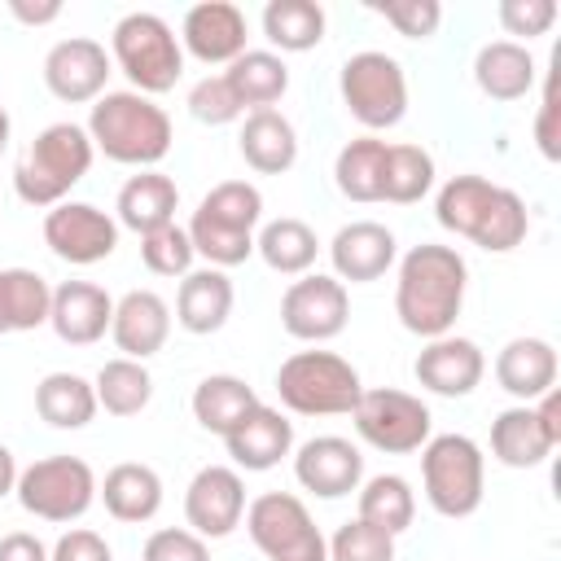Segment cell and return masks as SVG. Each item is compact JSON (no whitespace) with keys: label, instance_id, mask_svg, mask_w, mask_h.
<instances>
[{"label":"cell","instance_id":"obj_51","mask_svg":"<svg viewBox=\"0 0 561 561\" xmlns=\"http://www.w3.org/2000/svg\"><path fill=\"white\" fill-rule=\"evenodd\" d=\"M18 473H22V469H18L13 451L0 443V500H4V495H13V486H18Z\"/></svg>","mask_w":561,"mask_h":561},{"label":"cell","instance_id":"obj_6","mask_svg":"<svg viewBox=\"0 0 561 561\" xmlns=\"http://www.w3.org/2000/svg\"><path fill=\"white\" fill-rule=\"evenodd\" d=\"M110 61L127 75L131 92H140V96H162L184 75L180 35L171 31L167 18H158L149 9L123 13L114 22V31H110Z\"/></svg>","mask_w":561,"mask_h":561},{"label":"cell","instance_id":"obj_22","mask_svg":"<svg viewBox=\"0 0 561 561\" xmlns=\"http://www.w3.org/2000/svg\"><path fill=\"white\" fill-rule=\"evenodd\" d=\"M224 447H228V456H232V469L267 473V469H276V465L294 451V421H289L280 408L254 403V408L224 434Z\"/></svg>","mask_w":561,"mask_h":561},{"label":"cell","instance_id":"obj_3","mask_svg":"<svg viewBox=\"0 0 561 561\" xmlns=\"http://www.w3.org/2000/svg\"><path fill=\"white\" fill-rule=\"evenodd\" d=\"M88 136L96 153H105L118 167H136V171H153L171 153V140H175L167 110L153 96H140L131 88L105 92L92 101Z\"/></svg>","mask_w":561,"mask_h":561},{"label":"cell","instance_id":"obj_5","mask_svg":"<svg viewBox=\"0 0 561 561\" xmlns=\"http://www.w3.org/2000/svg\"><path fill=\"white\" fill-rule=\"evenodd\" d=\"M92 158H96V149H92L88 127H79V123H48L31 140L22 162L13 167V193L26 206L53 210L92 171Z\"/></svg>","mask_w":561,"mask_h":561},{"label":"cell","instance_id":"obj_16","mask_svg":"<svg viewBox=\"0 0 561 561\" xmlns=\"http://www.w3.org/2000/svg\"><path fill=\"white\" fill-rule=\"evenodd\" d=\"M245 517V478L232 465H202L184 486V522L202 539H228Z\"/></svg>","mask_w":561,"mask_h":561},{"label":"cell","instance_id":"obj_34","mask_svg":"<svg viewBox=\"0 0 561 561\" xmlns=\"http://www.w3.org/2000/svg\"><path fill=\"white\" fill-rule=\"evenodd\" d=\"M53 285L35 267H0V337L48 324Z\"/></svg>","mask_w":561,"mask_h":561},{"label":"cell","instance_id":"obj_29","mask_svg":"<svg viewBox=\"0 0 561 561\" xmlns=\"http://www.w3.org/2000/svg\"><path fill=\"white\" fill-rule=\"evenodd\" d=\"M535 79H539L535 57L517 39H491L473 57V83L491 101H522V96H530Z\"/></svg>","mask_w":561,"mask_h":561},{"label":"cell","instance_id":"obj_39","mask_svg":"<svg viewBox=\"0 0 561 561\" xmlns=\"http://www.w3.org/2000/svg\"><path fill=\"white\" fill-rule=\"evenodd\" d=\"M355 517H364L368 526H377V530H386V535L399 539L412 526V517H416V491H412V482L399 478V473H373V478H364L359 482V513Z\"/></svg>","mask_w":561,"mask_h":561},{"label":"cell","instance_id":"obj_21","mask_svg":"<svg viewBox=\"0 0 561 561\" xmlns=\"http://www.w3.org/2000/svg\"><path fill=\"white\" fill-rule=\"evenodd\" d=\"M180 48L206 66H228L245 53V13L232 0H202L180 22Z\"/></svg>","mask_w":561,"mask_h":561},{"label":"cell","instance_id":"obj_26","mask_svg":"<svg viewBox=\"0 0 561 561\" xmlns=\"http://www.w3.org/2000/svg\"><path fill=\"white\" fill-rule=\"evenodd\" d=\"M232 302H237V289L228 280V272L219 267H193L184 280H180V294H175V324L193 337H206V333H219L232 316Z\"/></svg>","mask_w":561,"mask_h":561},{"label":"cell","instance_id":"obj_36","mask_svg":"<svg viewBox=\"0 0 561 561\" xmlns=\"http://www.w3.org/2000/svg\"><path fill=\"white\" fill-rule=\"evenodd\" d=\"M381 171H386V140H377V136H355L333 158L337 193L346 202H359V206L381 202Z\"/></svg>","mask_w":561,"mask_h":561},{"label":"cell","instance_id":"obj_2","mask_svg":"<svg viewBox=\"0 0 561 561\" xmlns=\"http://www.w3.org/2000/svg\"><path fill=\"white\" fill-rule=\"evenodd\" d=\"M434 219L486 254H508L530 232L526 202L486 175H451L434 193Z\"/></svg>","mask_w":561,"mask_h":561},{"label":"cell","instance_id":"obj_30","mask_svg":"<svg viewBox=\"0 0 561 561\" xmlns=\"http://www.w3.org/2000/svg\"><path fill=\"white\" fill-rule=\"evenodd\" d=\"M237 149L250 171L259 175H285L298 162V131L280 110H250L237 136Z\"/></svg>","mask_w":561,"mask_h":561},{"label":"cell","instance_id":"obj_8","mask_svg":"<svg viewBox=\"0 0 561 561\" xmlns=\"http://www.w3.org/2000/svg\"><path fill=\"white\" fill-rule=\"evenodd\" d=\"M421 486L438 517H473L486 495V456L469 434H430L421 447Z\"/></svg>","mask_w":561,"mask_h":561},{"label":"cell","instance_id":"obj_42","mask_svg":"<svg viewBox=\"0 0 561 561\" xmlns=\"http://www.w3.org/2000/svg\"><path fill=\"white\" fill-rule=\"evenodd\" d=\"M329 561H394V535L368 526L364 517H351L333 530Z\"/></svg>","mask_w":561,"mask_h":561},{"label":"cell","instance_id":"obj_20","mask_svg":"<svg viewBox=\"0 0 561 561\" xmlns=\"http://www.w3.org/2000/svg\"><path fill=\"white\" fill-rule=\"evenodd\" d=\"M329 263H333V276L346 285H368V280H381L394 263H399V241L386 224L377 219H351L333 232L329 241Z\"/></svg>","mask_w":561,"mask_h":561},{"label":"cell","instance_id":"obj_9","mask_svg":"<svg viewBox=\"0 0 561 561\" xmlns=\"http://www.w3.org/2000/svg\"><path fill=\"white\" fill-rule=\"evenodd\" d=\"M337 92H342V105L351 110V118L368 131H390L408 114V75L399 66V57H390L381 48L351 53L342 61Z\"/></svg>","mask_w":561,"mask_h":561},{"label":"cell","instance_id":"obj_37","mask_svg":"<svg viewBox=\"0 0 561 561\" xmlns=\"http://www.w3.org/2000/svg\"><path fill=\"white\" fill-rule=\"evenodd\" d=\"M92 390H96V408H105L110 416H140L153 399V377L140 359L114 355L96 368Z\"/></svg>","mask_w":561,"mask_h":561},{"label":"cell","instance_id":"obj_28","mask_svg":"<svg viewBox=\"0 0 561 561\" xmlns=\"http://www.w3.org/2000/svg\"><path fill=\"white\" fill-rule=\"evenodd\" d=\"M96 500L105 504V513H110L114 522L140 526V522H153L158 508H162V478H158L153 465L123 460V465H114V469L96 482Z\"/></svg>","mask_w":561,"mask_h":561},{"label":"cell","instance_id":"obj_44","mask_svg":"<svg viewBox=\"0 0 561 561\" xmlns=\"http://www.w3.org/2000/svg\"><path fill=\"white\" fill-rule=\"evenodd\" d=\"M373 13L386 18L403 39H430V35H438V22H443L438 0H381V4H373Z\"/></svg>","mask_w":561,"mask_h":561},{"label":"cell","instance_id":"obj_48","mask_svg":"<svg viewBox=\"0 0 561 561\" xmlns=\"http://www.w3.org/2000/svg\"><path fill=\"white\" fill-rule=\"evenodd\" d=\"M535 145L548 162L561 158V105H557V75H548L543 96H539V114H535Z\"/></svg>","mask_w":561,"mask_h":561},{"label":"cell","instance_id":"obj_41","mask_svg":"<svg viewBox=\"0 0 561 561\" xmlns=\"http://www.w3.org/2000/svg\"><path fill=\"white\" fill-rule=\"evenodd\" d=\"M193 241H188V232L180 228V224H167V228H158V232H149V237H140V263L153 272V276H188L193 272Z\"/></svg>","mask_w":561,"mask_h":561},{"label":"cell","instance_id":"obj_13","mask_svg":"<svg viewBox=\"0 0 561 561\" xmlns=\"http://www.w3.org/2000/svg\"><path fill=\"white\" fill-rule=\"evenodd\" d=\"M561 443V394L513 403L491 421V456L504 469H539Z\"/></svg>","mask_w":561,"mask_h":561},{"label":"cell","instance_id":"obj_38","mask_svg":"<svg viewBox=\"0 0 561 561\" xmlns=\"http://www.w3.org/2000/svg\"><path fill=\"white\" fill-rule=\"evenodd\" d=\"M263 35L272 53H311L324 39V9L316 0H267Z\"/></svg>","mask_w":561,"mask_h":561},{"label":"cell","instance_id":"obj_32","mask_svg":"<svg viewBox=\"0 0 561 561\" xmlns=\"http://www.w3.org/2000/svg\"><path fill=\"white\" fill-rule=\"evenodd\" d=\"M254 254H259L272 272H280V276H307L311 263H316V254H320V237H316L311 224H302V219H294V215H280V219L259 224V232H254Z\"/></svg>","mask_w":561,"mask_h":561},{"label":"cell","instance_id":"obj_15","mask_svg":"<svg viewBox=\"0 0 561 561\" xmlns=\"http://www.w3.org/2000/svg\"><path fill=\"white\" fill-rule=\"evenodd\" d=\"M44 245L70 267H92L118 250V219L92 202L66 197L44 210Z\"/></svg>","mask_w":561,"mask_h":561},{"label":"cell","instance_id":"obj_33","mask_svg":"<svg viewBox=\"0 0 561 561\" xmlns=\"http://www.w3.org/2000/svg\"><path fill=\"white\" fill-rule=\"evenodd\" d=\"M254 403H259L254 386H250L245 377H237V373H210V377H202V381L193 386V399H188L193 421H197L206 434H219V438H224Z\"/></svg>","mask_w":561,"mask_h":561},{"label":"cell","instance_id":"obj_43","mask_svg":"<svg viewBox=\"0 0 561 561\" xmlns=\"http://www.w3.org/2000/svg\"><path fill=\"white\" fill-rule=\"evenodd\" d=\"M188 114L197 118V123H206V127H228V123H237V118H245V110H241V101L232 96V88H228V79L224 75H206V79H197L193 88H188Z\"/></svg>","mask_w":561,"mask_h":561},{"label":"cell","instance_id":"obj_19","mask_svg":"<svg viewBox=\"0 0 561 561\" xmlns=\"http://www.w3.org/2000/svg\"><path fill=\"white\" fill-rule=\"evenodd\" d=\"M294 478L320 500H342L364 482V451L342 434H316L294 451Z\"/></svg>","mask_w":561,"mask_h":561},{"label":"cell","instance_id":"obj_7","mask_svg":"<svg viewBox=\"0 0 561 561\" xmlns=\"http://www.w3.org/2000/svg\"><path fill=\"white\" fill-rule=\"evenodd\" d=\"M359 394V368L337 351H294L276 368V399L294 416H351Z\"/></svg>","mask_w":561,"mask_h":561},{"label":"cell","instance_id":"obj_17","mask_svg":"<svg viewBox=\"0 0 561 561\" xmlns=\"http://www.w3.org/2000/svg\"><path fill=\"white\" fill-rule=\"evenodd\" d=\"M110 75H114V61H110L105 44H96L88 35L57 39L44 53V88L66 105H92L96 96H105Z\"/></svg>","mask_w":561,"mask_h":561},{"label":"cell","instance_id":"obj_27","mask_svg":"<svg viewBox=\"0 0 561 561\" xmlns=\"http://www.w3.org/2000/svg\"><path fill=\"white\" fill-rule=\"evenodd\" d=\"M175 210H180V188L171 175H162L158 167L153 171H136L118 197H114V219L118 228H131L136 237H149L167 224H175Z\"/></svg>","mask_w":561,"mask_h":561},{"label":"cell","instance_id":"obj_50","mask_svg":"<svg viewBox=\"0 0 561 561\" xmlns=\"http://www.w3.org/2000/svg\"><path fill=\"white\" fill-rule=\"evenodd\" d=\"M9 13L22 22V26H48V22H57L61 18V4L57 0H9Z\"/></svg>","mask_w":561,"mask_h":561},{"label":"cell","instance_id":"obj_40","mask_svg":"<svg viewBox=\"0 0 561 561\" xmlns=\"http://www.w3.org/2000/svg\"><path fill=\"white\" fill-rule=\"evenodd\" d=\"M434 158L421 145H386V171H381V202L412 206L434 188Z\"/></svg>","mask_w":561,"mask_h":561},{"label":"cell","instance_id":"obj_1","mask_svg":"<svg viewBox=\"0 0 561 561\" xmlns=\"http://www.w3.org/2000/svg\"><path fill=\"white\" fill-rule=\"evenodd\" d=\"M469 289V263L456 245L421 241L399 259L394 272V316L416 337H443L456 329V316L465 307Z\"/></svg>","mask_w":561,"mask_h":561},{"label":"cell","instance_id":"obj_24","mask_svg":"<svg viewBox=\"0 0 561 561\" xmlns=\"http://www.w3.org/2000/svg\"><path fill=\"white\" fill-rule=\"evenodd\" d=\"M110 337L127 359H149L167 346L171 337V307L162 294L153 289H127L123 298H114V320H110Z\"/></svg>","mask_w":561,"mask_h":561},{"label":"cell","instance_id":"obj_4","mask_svg":"<svg viewBox=\"0 0 561 561\" xmlns=\"http://www.w3.org/2000/svg\"><path fill=\"white\" fill-rule=\"evenodd\" d=\"M259 224H263V193H259V184L224 180V184H215L197 202V210H193L184 232L193 241V254L206 259V267L228 272V267H237V263H245L254 254Z\"/></svg>","mask_w":561,"mask_h":561},{"label":"cell","instance_id":"obj_49","mask_svg":"<svg viewBox=\"0 0 561 561\" xmlns=\"http://www.w3.org/2000/svg\"><path fill=\"white\" fill-rule=\"evenodd\" d=\"M0 561H48V543L31 530H9L0 535Z\"/></svg>","mask_w":561,"mask_h":561},{"label":"cell","instance_id":"obj_31","mask_svg":"<svg viewBox=\"0 0 561 561\" xmlns=\"http://www.w3.org/2000/svg\"><path fill=\"white\" fill-rule=\"evenodd\" d=\"M224 79L241 110H276V101L289 92V66L272 48H245L237 61L224 66Z\"/></svg>","mask_w":561,"mask_h":561},{"label":"cell","instance_id":"obj_47","mask_svg":"<svg viewBox=\"0 0 561 561\" xmlns=\"http://www.w3.org/2000/svg\"><path fill=\"white\" fill-rule=\"evenodd\" d=\"M48 561H114V548L105 543V535H96L88 526H70L48 548Z\"/></svg>","mask_w":561,"mask_h":561},{"label":"cell","instance_id":"obj_14","mask_svg":"<svg viewBox=\"0 0 561 561\" xmlns=\"http://www.w3.org/2000/svg\"><path fill=\"white\" fill-rule=\"evenodd\" d=\"M351 320V294L337 276L307 272L280 294V329L298 342H333Z\"/></svg>","mask_w":561,"mask_h":561},{"label":"cell","instance_id":"obj_10","mask_svg":"<svg viewBox=\"0 0 561 561\" xmlns=\"http://www.w3.org/2000/svg\"><path fill=\"white\" fill-rule=\"evenodd\" d=\"M96 482L101 478L92 473V465L83 456H61L57 451V456H44V460L26 465L18 473L13 495L31 517L70 526L96 504Z\"/></svg>","mask_w":561,"mask_h":561},{"label":"cell","instance_id":"obj_11","mask_svg":"<svg viewBox=\"0 0 561 561\" xmlns=\"http://www.w3.org/2000/svg\"><path fill=\"white\" fill-rule=\"evenodd\" d=\"M241 522L267 561H329V539L320 535L311 508L294 491L254 495Z\"/></svg>","mask_w":561,"mask_h":561},{"label":"cell","instance_id":"obj_46","mask_svg":"<svg viewBox=\"0 0 561 561\" xmlns=\"http://www.w3.org/2000/svg\"><path fill=\"white\" fill-rule=\"evenodd\" d=\"M140 561H210V548L188 526H162L145 539Z\"/></svg>","mask_w":561,"mask_h":561},{"label":"cell","instance_id":"obj_45","mask_svg":"<svg viewBox=\"0 0 561 561\" xmlns=\"http://www.w3.org/2000/svg\"><path fill=\"white\" fill-rule=\"evenodd\" d=\"M557 13H561L557 0H500L495 4L500 26L508 35H517V44L522 39H535V35H548L552 22H557Z\"/></svg>","mask_w":561,"mask_h":561},{"label":"cell","instance_id":"obj_23","mask_svg":"<svg viewBox=\"0 0 561 561\" xmlns=\"http://www.w3.org/2000/svg\"><path fill=\"white\" fill-rule=\"evenodd\" d=\"M114 320V298L92 285V280H61L53 289V307H48V329L66 342V346H92L110 333Z\"/></svg>","mask_w":561,"mask_h":561},{"label":"cell","instance_id":"obj_52","mask_svg":"<svg viewBox=\"0 0 561 561\" xmlns=\"http://www.w3.org/2000/svg\"><path fill=\"white\" fill-rule=\"evenodd\" d=\"M9 136H13V118H9V110L0 105V153L9 149Z\"/></svg>","mask_w":561,"mask_h":561},{"label":"cell","instance_id":"obj_12","mask_svg":"<svg viewBox=\"0 0 561 561\" xmlns=\"http://www.w3.org/2000/svg\"><path fill=\"white\" fill-rule=\"evenodd\" d=\"M351 421H355V434L386 451V456H408V451H421L434 434V416H430V403L421 394H408V390H390V386H373L359 394V403L351 408Z\"/></svg>","mask_w":561,"mask_h":561},{"label":"cell","instance_id":"obj_18","mask_svg":"<svg viewBox=\"0 0 561 561\" xmlns=\"http://www.w3.org/2000/svg\"><path fill=\"white\" fill-rule=\"evenodd\" d=\"M416 381L438 394V399H465L482 386L486 377V355L473 337H460V333H443V337H430L421 351H416V364H412Z\"/></svg>","mask_w":561,"mask_h":561},{"label":"cell","instance_id":"obj_35","mask_svg":"<svg viewBox=\"0 0 561 561\" xmlns=\"http://www.w3.org/2000/svg\"><path fill=\"white\" fill-rule=\"evenodd\" d=\"M35 412L53 430H83V425H92V416L101 408H96L92 381L61 368V373H44L39 377V386H35Z\"/></svg>","mask_w":561,"mask_h":561},{"label":"cell","instance_id":"obj_25","mask_svg":"<svg viewBox=\"0 0 561 561\" xmlns=\"http://www.w3.org/2000/svg\"><path fill=\"white\" fill-rule=\"evenodd\" d=\"M495 381L517 403H535L557 390V346L548 337H508L495 355Z\"/></svg>","mask_w":561,"mask_h":561}]
</instances>
